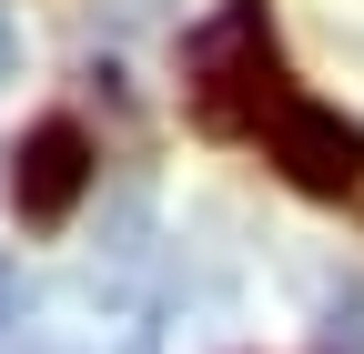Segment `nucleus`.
<instances>
[{"label":"nucleus","instance_id":"nucleus-1","mask_svg":"<svg viewBox=\"0 0 364 354\" xmlns=\"http://www.w3.org/2000/svg\"><path fill=\"white\" fill-rule=\"evenodd\" d=\"M193 71V122L203 132H263L284 102V61H273V11L263 0H223V11L182 41Z\"/></svg>","mask_w":364,"mask_h":354},{"label":"nucleus","instance_id":"nucleus-4","mask_svg":"<svg viewBox=\"0 0 364 354\" xmlns=\"http://www.w3.org/2000/svg\"><path fill=\"white\" fill-rule=\"evenodd\" d=\"M324 354H364V284H344V304L324 314Z\"/></svg>","mask_w":364,"mask_h":354},{"label":"nucleus","instance_id":"nucleus-3","mask_svg":"<svg viewBox=\"0 0 364 354\" xmlns=\"http://www.w3.org/2000/svg\"><path fill=\"white\" fill-rule=\"evenodd\" d=\"M81 193H91V132L81 122H41L21 142V172H11V213L51 233V223H71Z\"/></svg>","mask_w":364,"mask_h":354},{"label":"nucleus","instance_id":"nucleus-5","mask_svg":"<svg viewBox=\"0 0 364 354\" xmlns=\"http://www.w3.org/2000/svg\"><path fill=\"white\" fill-rule=\"evenodd\" d=\"M11 324H21V274L0 263V334H11Z\"/></svg>","mask_w":364,"mask_h":354},{"label":"nucleus","instance_id":"nucleus-2","mask_svg":"<svg viewBox=\"0 0 364 354\" xmlns=\"http://www.w3.org/2000/svg\"><path fill=\"white\" fill-rule=\"evenodd\" d=\"M263 152H273V172H284L294 193H324V203L364 183V122L334 112V102H314V92H284V102H273Z\"/></svg>","mask_w":364,"mask_h":354},{"label":"nucleus","instance_id":"nucleus-6","mask_svg":"<svg viewBox=\"0 0 364 354\" xmlns=\"http://www.w3.org/2000/svg\"><path fill=\"white\" fill-rule=\"evenodd\" d=\"M21 71V31H11V11H0V81Z\"/></svg>","mask_w":364,"mask_h":354}]
</instances>
